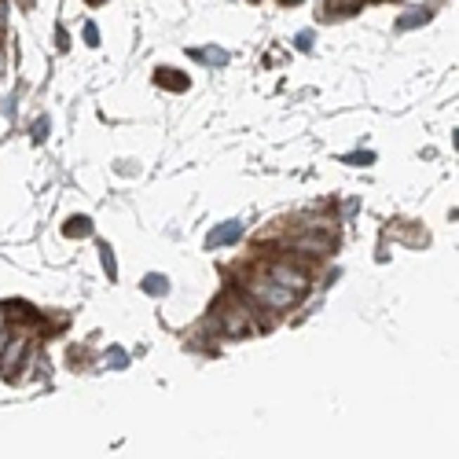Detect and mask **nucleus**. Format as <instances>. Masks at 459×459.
<instances>
[{"mask_svg":"<svg viewBox=\"0 0 459 459\" xmlns=\"http://www.w3.org/2000/svg\"><path fill=\"white\" fill-rule=\"evenodd\" d=\"M250 309H254L250 298H228V302H221V309H217V327H221L228 338H247V335H254L257 323L250 320Z\"/></svg>","mask_w":459,"mask_h":459,"instance_id":"obj_1","label":"nucleus"},{"mask_svg":"<svg viewBox=\"0 0 459 459\" xmlns=\"http://www.w3.org/2000/svg\"><path fill=\"white\" fill-rule=\"evenodd\" d=\"M247 298L254 305H265V309H290L298 302V294L280 287L276 280H269V276H254V280H247Z\"/></svg>","mask_w":459,"mask_h":459,"instance_id":"obj_2","label":"nucleus"},{"mask_svg":"<svg viewBox=\"0 0 459 459\" xmlns=\"http://www.w3.org/2000/svg\"><path fill=\"white\" fill-rule=\"evenodd\" d=\"M265 276H269V280H276L280 287L294 290V294H305V290H309V272H305V265H298L294 257H280V261H272Z\"/></svg>","mask_w":459,"mask_h":459,"instance_id":"obj_3","label":"nucleus"},{"mask_svg":"<svg viewBox=\"0 0 459 459\" xmlns=\"http://www.w3.org/2000/svg\"><path fill=\"white\" fill-rule=\"evenodd\" d=\"M239 239H243V221H224V224H217V228L209 232L206 247H209V250H224V247H235Z\"/></svg>","mask_w":459,"mask_h":459,"instance_id":"obj_4","label":"nucleus"},{"mask_svg":"<svg viewBox=\"0 0 459 459\" xmlns=\"http://www.w3.org/2000/svg\"><path fill=\"white\" fill-rule=\"evenodd\" d=\"M331 247H335V235H331V232H313V235H302V239H298V250L309 254V257L331 254Z\"/></svg>","mask_w":459,"mask_h":459,"instance_id":"obj_5","label":"nucleus"},{"mask_svg":"<svg viewBox=\"0 0 459 459\" xmlns=\"http://www.w3.org/2000/svg\"><path fill=\"white\" fill-rule=\"evenodd\" d=\"M155 81H158L162 89H169V92H184V89L191 85V81H188V74H176L173 67H162V70L155 74Z\"/></svg>","mask_w":459,"mask_h":459,"instance_id":"obj_6","label":"nucleus"},{"mask_svg":"<svg viewBox=\"0 0 459 459\" xmlns=\"http://www.w3.org/2000/svg\"><path fill=\"white\" fill-rule=\"evenodd\" d=\"M92 232V221L89 217H74L63 224V235H70V239H81V235H89Z\"/></svg>","mask_w":459,"mask_h":459,"instance_id":"obj_7","label":"nucleus"},{"mask_svg":"<svg viewBox=\"0 0 459 459\" xmlns=\"http://www.w3.org/2000/svg\"><path fill=\"white\" fill-rule=\"evenodd\" d=\"M143 290L151 294V298H162V294L169 290V280H166V276H158V272H151V276L143 280Z\"/></svg>","mask_w":459,"mask_h":459,"instance_id":"obj_8","label":"nucleus"},{"mask_svg":"<svg viewBox=\"0 0 459 459\" xmlns=\"http://www.w3.org/2000/svg\"><path fill=\"white\" fill-rule=\"evenodd\" d=\"M22 353H26V338H15V346L4 353V375H11V368L22 360Z\"/></svg>","mask_w":459,"mask_h":459,"instance_id":"obj_9","label":"nucleus"},{"mask_svg":"<svg viewBox=\"0 0 459 459\" xmlns=\"http://www.w3.org/2000/svg\"><path fill=\"white\" fill-rule=\"evenodd\" d=\"M191 56L202 59V63H213V67H224V63H228V56L221 52V48H195Z\"/></svg>","mask_w":459,"mask_h":459,"instance_id":"obj_10","label":"nucleus"},{"mask_svg":"<svg viewBox=\"0 0 459 459\" xmlns=\"http://www.w3.org/2000/svg\"><path fill=\"white\" fill-rule=\"evenodd\" d=\"M422 22H430V11H412V15H401L397 19L401 30H412V26H422Z\"/></svg>","mask_w":459,"mask_h":459,"instance_id":"obj_11","label":"nucleus"},{"mask_svg":"<svg viewBox=\"0 0 459 459\" xmlns=\"http://www.w3.org/2000/svg\"><path fill=\"white\" fill-rule=\"evenodd\" d=\"M100 257H103L107 280H114V276H118V265H114V254H110V247H107V243H100Z\"/></svg>","mask_w":459,"mask_h":459,"instance_id":"obj_12","label":"nucleus"},{"mask_svg":"<svg viewBox=\"0 0 459 459\" xmlns=\"http://www.w3.org/2000/svg\"><path fill=\"white\" fill-rule=\"evenodd\" d=\"M346 162H349V166H371L375 155L371 151H356V155H346Z\"/></svg>","mask_w":459,"mask_h":459,"instance_id":"obj_13","label":"nucleus"},{"mask_svg":"<svg viewBox=\"0 0 459 459\" xmlns=\"http://www.w3.org/2000/svg\"><path fill=\"white\" fill-rule=\"evenodd\" d=\"M360 8V0H331V11H353Z\"/></svg>","mask_w":459,"mask_h":459,"instance_id":"obj_14","label":"nucleus"},{"mask_svg":"<svg viewBox=\"0 0 459 459\" xmlns=\"http://www.w3.org/2000/svg\"><path fill=\"white\" fill-rule=\"evenodd\" d=\"M107 360H110V368H122V364H125V353H122V349H110Z\"/></svg>","mask_w":459,"mask_h":459,"instance_id":"obj_15","label":"nucleus"},{"mask_svg":"<svg viewBox=\"0 0 459 459\" xmlns=\"http://www.w3.org/2000/svg\"><path fill=\"white\" fill-rule=\"evenodd\" d=\"M85 41H89V44H100V30H96L92 22L85 26Z\"/></svg>","mask_w":459,"mask_h":459,"instance_id":"obj_16","label":"nucleus"},{"mask_svg":"<svg viewBox=\"0 0 459 459\" xmlns=\"http://www.w3.org/2000/svg\"><path fill=\"white\" fill-rule=\"evenodd\" d=\"M298 48H302V52H309V48H313V34H298Z\"/></svg>","mask_w":459,"mask_h":459,"instance_id":"obj_17","label":"nucleus"},{"mask_svg":"<svg viewBox=\"0 0 459 459\" xmlns=\"http://www.w3.org/2000/svg\"><path fill=\"white\" fill-rule=\"evenodd\" d=\"M34 136H37V140H44V136H48V122H37V133H34Z\"/></svg>","mask_w":459,"mask_h":459,"instance_id":"obj_18","label":"nucleus"},{"mask_svg":"<svg viewBox=\"0 0 459 459\" xmlns=\"http://www.w3.org/2000/svg\"><path fill=\"white\" fill-rule=\"evenodd\" d=\"M280 4H302V0H280Z\"/></svg>","mask_w":459,"mask_h":459,"instance_id":"obj_19","label":"nucleus"}]
</instances>
